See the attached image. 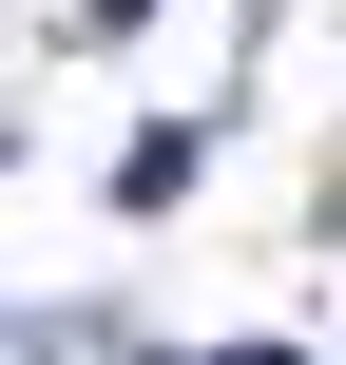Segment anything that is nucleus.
I'll use <instances>...</instances> for the list:
<instances>
[{
  "label": "nucleus",
  "instance_id": "nucleus-1",
  "mask_svg": "<svg viewBox=\"0 0 346 365\" xmlns=\"http://www.w3.org/2000/svg\"><path fill=\"white\" fill-rule=\"evenodd\" d=\"M193 154H212L193 115H173V135H135V154H116V212H173V192H193Z\"/></svg>",
  "mask_w": 346,
  "mask_h": 365
},
{
  "label": "nucleus",
  "instance_id": "nucleus-3",
  "mask_svg": "<svg viewBox=\"0 0 346 365\" xmlns=\"http://www.w3.org/2000/svg\"><path fill=\"white\" fill-rule=\"evenodd\" d=\"M212 365H308V346H212Z\"/></svg>",
  "mask_w": 346,
  "mask_h": 365
},
{
  "label": "nucleus",
  "instance_id": "nucleus-2",
  "mask_svg": "<svg viewBox=\"0 0 346 365\" xmlns=\"http://www.w3.org/2000/svg\"><path fill=\"white\" fill-rule=\"evenodd\" d=\"M135 19H154V0H96V38H135Z\"/></svg>",
  "mask_w": 346,
  "mask_h": 365
}]
</instances>
